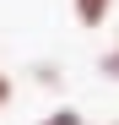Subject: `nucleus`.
I'll return each instance as SVG.
<instances>
[{"mask_svg":"<svg viewBox=\"0 0 119 125\" xmlns=\"http://www.w3.org/2000/svg\"><path fill=\"white\" fill-rule=\"evenodd\" d=\"M97 71H103L108 82H119V38H114V44H108L103 54H97Z\"/></svg>","mask_w":119,"mask_h":125,"instance_id":"obj_3","label":"nucleus"},{"mask_svg":"<svg viewBox=\"0 0 119 125\" xmlns=\"http://www.w3.org/2000/svg\"><path fill=\"white\" fill-rule=\"evenodd\" d=\"M70 16H76V27L97 33V27H108V16H114V0H70Z\"/></svg>","mask_w":119,"mask_h":125,"instance_id":"obj_1","label":"nucleus"},{"mask_svg":"<svg viewBox=\"0 0 119 125\" xmlns=\"http://www.w3.org/2000/svg\"><path fill=\"white\" fill-rule=\"evenodd\" d=\"M108 125H119V120H108Z\"/></svg>","mask_w":119,"mask_h":125,"instance_id":"obj_6","label":"nucleus"},{"mask_svg":"<svg viewBox=\"0 0 119 125\" xmlns=\"http://www.w3.org/2000/svg\"><path fill=\"white\" fill-rule=\"evenodd\" d=\"M33 82L38 87H60V65H33Z\"/></svg>","mask_w":119,"mask_h":125,"instance_id":"obj_5","label":"nucleus"},{"mask_svg":"<svg viewBox=\"0 0 119 125\" xmlns=\"http://www.w3.org/2000/svg\"><path fill=\"white\" fill-rule=\"evenodd\" d=\"M11 103H16V76H11L6 65H0V114H6Z\"/></svg>","mask_w":119,"mask_h":125,"instance_id":"obj_4","label":"nucleus"},{"mask_svg":"<svg viewBox=\"0 0 119 125\" xmlns=\"http://www.w3.org/2000/svg\"><path fill=\"white\" fill-rule=\"evenodd\" d=\"M33 125H87V114H81V109H70V103H60V109H49V114H38Z\"/></svg>","mask_w":119,"mask_h":125,"instance_id":"obj_2","label":"nucleus"}]
</instances>
